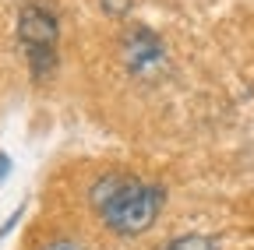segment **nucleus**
Listing matches in <instances>:
<instances>
[{
    "label": "nucleus",
    "instance_id": "f257e3e1",
    "mask_svg": "<svg viewBox=\"0 0 254 250\" xmlns=\"http://www.w3.org/2000/svg\"><path fill=\"white\" fill-rule=\"evenodd\" d=\"M92 204L99 211V218L120 236H134L145 233L159 208H163V187L155 183H141V180H120V176H106L95 183L92 191Z\"/></svg>",
    "mask_w": 254,
    "mask_h": 250
},
{
    "label": "nucleus",
    "instance_id": "f03ea898",
    "mask_svg": "<svg viewBox=\"0 0 254 250\" xmlns=\"http://www.w3.org/2000/svg\"><path fill=\"white\" fill-rule=\"evenodd\" d=\"M18 43L28 56V67L36 78H50L57 67V14L46 4L25 0L18 14Z\"/></svg>",
    "mask_w": 254,
    "mask_h": 250
},
{
    "label": "nucleus",
    "instance_id": "7ed1b4c3",
    "mask_svg": "<svg viewBox=\"0 0 254 250\" xmlns=\"http://www.w3.org/2000/svg\"><path fill=\"white\" fill-rule=\"evenodd\" d=\"M120 53H124V64L127 71H134L141 78H155L163 71V60H166V50H163V39L148 28H131L120 43Z\"/></svg>",
    "mask_w": 254,
    "mask_h": 250
},
{
    "label": "nucleus",
    "instance_id": "20e7f679",
    "mask_svg": "<svg viewBox=\"0 0 254 250\" xmlns=\"http://www.w3.org/2000/svg\"><path fill=\"white\" fill-rule=\"evenodd\" d=\"M166 250H215V240H208V236H180Z\"/></svg>",
    "mask_w": 254,
    "mask_h": 250
},
{
    "label": "nucleus",
    "instance_id": "39448f33",
    "mask_svg": "<svg viewBox=\"0 0 254 250\" xmlns=\"http://www.w3.org/2000/svg\"><path fill=\"white\" fill-rule=\"evenodd\" d=\"M103 11L113 14V18H124L127 11H131V0H103Z\"/></svg>",
    "mask_w": 254,
    "mask_h": 250
},
{
    "label": "nucleus",
    "instance_id": "423d86ee",
    "mask_svg": "<svg viewBox=\"0 0 254 250\" xmlns=\"http://www.w3.org/2000/svg\"><path fill=\"white\" fill-rule=\"evenodd\" d=\"M39 250H85L78 240H53V243H46V247H39Z\"/></svg>",
    "mask_w": 254,
    "mask_h": 250
},
{
    "label": "nucleus",
    "instance_id": "0eeeda50",
    "mask_svg": "<svg viewBox=\"0 0 254 250\" xmlns=\"http://www.w3.org/2000/svg\"><path fill=\"white\" fill-rule=\"evenodd\" d=\"M7 169H11V159H7V155H4V151H0V180H4V176H7Z\"/></svg>",
    "mask_w": 254,
    "mask_h": 250
}]
</instances>
